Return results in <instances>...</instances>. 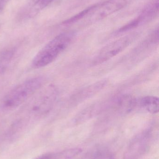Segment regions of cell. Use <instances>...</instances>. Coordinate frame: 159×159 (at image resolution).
<instances>
[{
    "label": "cell",
    "mask_w": 159,
    "mask_h": 159,
    "mask_svg": "<svg viewBox=\"0 0 159 159\" xmlns=\"http://www.w3.org/2000/svg\"><path fill=\"white\" fill-rule=\"evenodd\" d=\"M43 76H36L26 80L12 88L3 96L0 102L3 111L13 110L22 105L40 90L44 85Z\"/></svg>",
    "instance_id": "1"
},
{
    "label": "cell",
    "mask_w": 159,
    "mask_h": 159,
    "mask_svg": "<svg viewBox=\"0 0 159 159\" xmlns=\"http://www.w3.org/2000/svg\"><path fill=\"white\" fill-rule=\"evenodd\" d=\"M73 36V32H67L58 34L49 41L35 56L32 61L33 68H44L55 61L70 45Z\"/></svg>",
    "instance_id": "2"
},
{
    "label": "cell",
    "mask_w": 159,
    "mask_h": 159,
    "mask_svg": "<svg viewBox=\"0 0 159 159\" xmlns=\"http://www.w3.org/2000/svg\"><path fill=\"white\" fill-rule=\"evenodd\" d=\"M58 96V90L54 85L44 87L32 101L29 111L35 116H45L53 108Z\"/></svg>",
    "instance_id": "3"
},
{
    "label": "cell",
    "mask_w": 159,
    "mask_h": 159,
    "mask_svg": "<svg viewBox=\"0 0 159 159\" xmlns=\"http://www.w3.org/2000/svg\"><path fill=\"white\" fill-rule=\"evenodd\" d=\"M136 36L137 34H129L106 45L95 57L92 64L94 65H100L115 57L128 47Z\"/></svg>",
    "instance_id": "4"
},
{
    "label": "cell",
    "mask_w": 159,
    "mask_h": 159,
    "mask_svg": "<svg viewBox=\"0 0 159 159\" xmlns=\"http://www.w3.org/2000/svg\"><path fill=\"white\" fill-rule=\"evenodd\" d=\"M151 134L149 130L139 134L132 140L125 153L124 159H141L150 148Z\"/></svg>",
    "instance_id": "5"
},
{
    "label": "cell",
    "mask_w": 159,
    "mask_h": 159,
    "mask_svg": "<svg viewBox=\"0 0 159 159\" xmlns=\"http://www.w3.org/2000/svg\"><path fill=\"white\" fill-rule=\"evenodd\" d=\"M14 47L5 48L0 52V77L6 72L16 53Z\"/></svg>",
    "instance_id": "6"
},
{
    "label": "cell",
    "mask_w": 159,
    "mask_h": 159,
    "mask_svg": "<svg viewBox=\"0 0 159 159\" xmlns=\"http://www.w3.org/2000/svg\"><path fill=\"white\" fill-rule=\"evenodd\" d=\"M140 106L150 114H157L159 112L158 97L154 96H146L139 101Z\"/></svg>",
    "instance_id": "7"
},
{
    "label": "cell",
    "mask_w": 159,
    "mask_h": 159,
    "mask_svg": "<svg viewBox=\"0 0 159 159\" xmlns=\"http://www.w3.org/2000/svg\"><path fill=\"white\" fill-rule=\"evenodd\" d=\"M105 81L102 80L86 87L76 94L77 96L75 97V99H77V101H81L82 99L88 98L102 89L105 87Z\"/></svg>",
    "instance_id": "8"
},
{
    "label": "cell",
    "mask_w": 159,
    "mask_h": 159,
    "mask_svg": "<svg viewBox=\"0 0 159 159\" xmlns=\"http://www.w3.org/2000/svg\"><path fill=\"white\" fill-rule=\"evenodd\" d=\"M137 104L136 100L130 96L121 97L117 103V107L120 111L128 113L132 110Z\"/></svg>",
    "instance_id": "9"
},
{
    "label": "cell",
    "mask_w": 159,
    "mask_h": 159,
    "mask_svg": "<svg viewBox=\"0 0 159 159\" xmlns=\"http://www.w3.org/2000/svg\"><path fill=\"white\" fill-rule=\"evenodd\" d=\"M146 21H147L144 17L142 14H141L139 17L136 18L135 19L133 20L127 24V25H125V26H123V27L120 28L117 31V33H120L125 32L130 30L139 26L141 23L146 22Z\"/></svg>",
    "instance_id": "10"
},
{
    "label": "cell",
    "mask_w": 159,
    "mask_h": 159,
    "mask_svg": "<svg viewBox=\"0 0 159 159\" xmlns=\"http://www.w3.org/2000/svg\"><path fill=\"white\" fill-rule=\"evenodd\" d=\"M95 7V4L94 5L91 6V7H88V8H86L85 10H83V11H81L80 13L77 14L76 15L73 16L71 18L65 20V21L63 22V24H71V23H73V22L77 21V20H80V19L83 18L84 17L87 15L89 13H90V12L94 9Z\"/></svg>",
    "instance_id": "11"
},
{
    "label": "cell",
    "mask_w": 159,
    "mask_h": 159,
    "mask_svg": "<svg viewBox=\"0 0 159 159\" xmlns=\"http://www.w3.org/2000/svg\"><path fill=\"white\" fill-rule=\"evenodd\" d=\"M114 156L105 148H100L94 152L92 159H111Z\"/></svg>",
    "instance_id": "12"
},
{
    "label": "cell",
    "mask_w": 159,
    "mask_h": 159,
    "mask_svg": "<svg viewBox=\"0 0 159 159\" xmlns=\"http://www.w3.org/2000/svg\"><path fill=\"white\" fill-rule=\"evenodd\" d=\"M54 0H37L33 7V12H37L44 8Z\"/></svg>",
    "instance_id": "13"
},
{
    "label": "cell",
    "mask_w": 159,
    "mask_h": 159,
    "mask_svg": "<svg viewBox=\"0 0 159 159\" xmlns=\"http://www.w3.org/2000/svg\"><path fill=\"white\" fill-rule=\"evenodd\" d=\"M10 0H0V13L3 11Z\"/></svg>",
    "instance_id": "14"
},
{
    "label": "cell",
    "mask_w": 159,
    "mask_h": 159,
    "mask_svg": "<svg viewBox=\"0 0 159 159\" xmlns=\"http://www.w3.org/2000/svg\"><path fill=\"white\" fill-rule=\"evenodd\" d=\"M52 156L51 155H45V156H42L36 159H52Z\"/></svg>",
    "instance_id": "15"
}]
</instances>
